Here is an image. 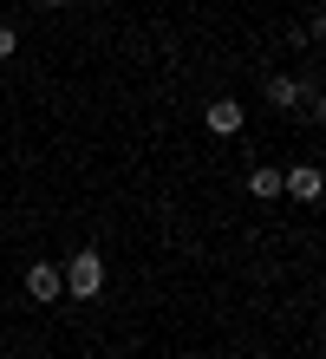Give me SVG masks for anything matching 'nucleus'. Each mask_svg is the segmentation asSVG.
<instances>
[{"label":"nucleus","instance_id":"7ed1b4c3","mask_svg":"<svg viewBox=\"0 0 326 359\" xmlns=\"http://www.w3.org/2000/svg\"><path fill=\"white\" fill-rule=\"evenodd\" d=\"M27 294H33V301H59V294H65L59 262H33V268H27Z\"/></svg>","mask_w":326,"mask_h":359},{"label":"nucleus","instance_id":"39448f33","mask_svg":"<svg viewBox=\"0 0 326 359\" xmlns=\"http://www.w3.org/2000/svg\"><path fill=\"white\" fill-rule=\"evenodd\" d=\"M248 189H254V196H280V170H274V163H261V170L248 177Z\"/></svg>","mask_w":326,"mask_h":359},{"label":"nucleus","instance_id":"423d86ee","mask_svg":"<svg viewBox=\"0 0 326 359\" xmlns=\"http://www.w3.org/2000/svg\"><path fill=\"white\" fill-rule=\"evenodd\" d=\"M268 104H280V111L300 104V86H294V79H268Z\"/></svg>","mask_w":326,"mask_h":359},{"label":"nucleus","instance_id":"f257e3e1","mask_svg":"<svg viewBox=\"0 0 326 359\" xmlns=\"http://www.w3.org/2000/svg\"><path fill=\"white\" fill-rule=\"evenodd\" d=\"M59 274H65V294H79V301H92V294L104 287V255H98V248H79V255L65 262Z\"/></svg>","mask_w":326,"mask_h":359},{"label":"nucleus","instance_id":"6e6552de","mask_svg":"<svg viewBox=\"0 0 326 359\" xmlns=\"http://www.w3.org/2000/svg\"><path fill=\"white\" fill-rule=\"evenodd\" d=\"M39 7H72V0H39Z\"/></svg>","mask_w":326,"mask_h":359},{"label":"nucleus","instance_id":"f03ea898","mask_svg":"<svg viewBox=\"0 0 326 359\" xmlns=\"http://www.w3.org/2000/svg\"><path fill=\"white\" fill-rule=\"evenodd\" d=\"M280 189H287L294 203H320L326 177H320V163H294V170H280Z\"/></svg>","mask_w":326,"mask_h":359},{"label":"nucleus","instance_id":"20e7f679","mask_svg":"<svg viewBox=\"0 0 326 359\" xmlns=\"http://www.w3.org/2000/svg\"><path fill=\"white\" fill-rule=\"evenodd\" d=\"M242 124H248V111H242L235 98H215V104H209V131H215V137H235Z\"/></svg>","mask_w":326,"mask_h":359},{"label":"nucleus","instance_id":"0eeeda50","mask_svg":"<svg viewBox=\"0 0 326 359\" xmlns=\"http://www.w3.org/2000/svg\"><path fill=\"white\" fill-rule=\"evenodd\" d=\"M20 53V39H13V27H0V59H13Z\"/></svg>","mask_w":326,"mask_h":359}]
</instances>
